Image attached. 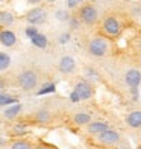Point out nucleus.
<instances>
[{
	"label": "nucleus",
	"instance_id": "0eeeda50",
	"mask_svg": "<svg viewBox=\"0 0 141 149\" xmlns=\"http://www.w3.org/2000/svg\"><path fill=\"white\" fill-rule=\"evenodd\" d=\"M103 31L108 33L111 37H117L120 31H122V26H120V22L115 18V17H106L103 20Z\"/></svg>",
	"mask_w": 141,
	"mask_h": 149
},
{
	"label": "nucleus",
	"instance_id": "7c9ffc66",
	"mask_svg": "<svg viewBox=\"0 0 141 149\" xmlns=\"http://www.w3.org/2000/svg\"><path fill=\"white\" fill-rule=\"evenodd\" d=\"M2 145H5V139L0 137V146H2Z\"/></svg>",
	"mask_w": 141,
	"mask_h": 149
},
{
	"label": "nucleus",
	"instance_id": "b1692460",
	"mask_svg": "<svg viewBox=\"0 0 141 149\" xmlns=\"http://www.w3.org/2000/svg\"><path fill=\"white\" fill-rule=\"evenodd\" d=\"M56 17L59 20H62V22H65V20L70 18V15H68V12H67V11H58L56 12Z\"/></svg>",
	"mask_w": 141,
	"mask_h": 149
},
{
	"label": "nucleus",
	"instance_id": "ddd939ff",
	"mask_svg": "<svg viewBox=\"0 0 141 149\" xmlns=\"http://www.w3.org/2000/svg\"><path fill=\"white\" fill-rule=\"evenodd\" d=\"M75 67H76V63L71 56H64L59 61V72L62 73H71L75 70Z\"/></svg>",
	"mask_w": 141,
	"mask_h": 149
},
{
	"label": "nucleus",
	"instance_id": "f8f14e48",
	"mask_svg": "<svg viewBox=\"0 0 141 149\" xmlns=\"http://www.w3.org/2000/svg\"><path fill=\"white\" fill-rule=\"evenodd\" d=\"M17 43V37L12 31L5 29L0 32V44H3L5 47H12Z\"/></svg>",
	"mask_w": 141,
	"mask_h": 149
},
{
	"label": "nucleus",
	"instance_id": "423d86ee",
	"mask_svg": "<svg viewBox=\"0 0 141 149\" xmlns=\"http://www.w3.org/2000/svg\"><path fill=\"white\" fill-rule=\"evenodd\" d=\"M85 128V131H86V134L88 135H99L100 132H103V131H106L109 128V123L106 120H91L86 126H84Z\"/></svg>",
	"mask_w": 141,
	"mask_h": 149
},
{
	"label": "nucleus",
	"instance_id": "f03ea898",
	"mask_svg": "<svg viewBox=\"0 0 141 149\" xmlns=\"http://www.w3.org/2000/svg\"><path fill=\"white\" fill-rule=\"evenodd\" d=\"M88 52L93 56H105L109 52V44L105 38L96 37L88 43Z\"/></svg>",
	"mask_w": 141,
	"mask_h": 149
},
{
	"label": "nucleus",
	"instance_id": "2f4dec72",
	"mask_svg": "<svg viewBox=\"0 0 141 149\" xmlns=\"http://www.w3.org/2000/svg\"><path fill=\"white\" fill-rule=\"evenodd\" d=\"M33 149H46L44 146H33Z\"/></svg>",
	"mask_w": 141,
	"mask_h": 149
},
{
	"label": "nucleus",
	"instance_id": "bb28decb",
	"mask_svg": "<svg viewBox=\"0 0 141 149\" xmlns=\"http://www.w3.org/2000/svg\"><path fill=\"white\" fill-rule=\"evenodd\" d=\"M68 20H70V23H71V28H73V29H76V28H77V24H79V22H77L76 18H68Z\"/></svg>",
	"mask_w": 141,
	"mask_h": 149
},
{
	"label": "nucleus",
	"instance_id": "dca6fc26",
	"mask_svg": "<svg viewBox=\"0 0 141 149\" xmlns=\"http://www.w3.org/2000/svg\"><path fill=\"white\" fill-rule=\"evenodd\" d=\"M11 149H33V145L29 140L24 139H17L11 143Z\"/></svg>",
	"mask_w": 141,
	"mask_h": 149
},
{
	"label": "nucleus",
	"instance_id": "4be33fe9",
	"mask_svg": "<svg viewBox=\"0 0 141 149\" xmlns=\"http://www.w3.org/2000/svg\"><path fill=\"white\" fill-rule=\"evenodd\" d=\"M53 91H55V84H53V82H47V84H44L37 93H38V94H46V93H53Z\"/></svg>",
	"mask_w": 141,
	"mask_h": 149
},
{
	"label": "nucleus",
	"instance_id": "2eb2a0df",
	"mask_svg": "<svg viewBox=\"0 0 141 149\" xmlns=\"http://www.w3.org/2000/svg\"><path fill=\"white\" fill-rule=\"evenodd\" d=\"M20 111H21V105L20 104H12L11 107H8L3 111V116H5V119H8V120H14L20 114Z\"/></svg>",
	"mask_w": 141,
	"mask_h": 149
},
{
	"label": "nucleus",
	"instance_id": "4468645a",
	"mask_svg": "<svg viewBox=\"0 0 141 149\" xmlns=\"http://www.w3.org/2000/svg\"><path fill=\"white\" fill-rule=\"evenodd\" d=\"M71 122L76 126H86L91 122V116L88 113H82V111H80V113H76L75 116L71 117Z\"/></svg>",
	"mask_w": 141,
	"mask_h": 149
},
{
	"label": "nucleus",
	"instance_id": "72a5a7b5",
	"mask_svg": "<svg viewBox=\"0 0 141 149\" xmlns=\"http://www.w3.org/2000/svg\"><path fill=\"white\" fill-rule=\"evenodd\" d=\"M0 2H3V0H0Z\"/></svg>",
	"mask_w": 141,
	"mask_h": 149
},
{
	"label": "nucleus",
	"instance_id": "473e14b6",
	"mask_svg": "<svg viewBox=\"0 0 141 149\" xmlns=\"http://www.w3.org/2000/svg\"><path fill=\"white\" fill-rule=\"evenodd\" d=\"M0 125H2V119H0Z\"/></svg>",
	"mask_w": 141,
	"mask_h": 149
},
{
	"label": "nucleus",
	"instance_id": "9d476101",
	"mask_svg": "<svg viewBox=\"0 0 141 149\" xmlns=\"http://www.w3.org/2000/svg\"><path fill=\"white\" fill-rule=\"evenodd\" d=\"M126 125L132 128V130H138L141 128V110H133L126 116Z\"/></svg>",
	"mask_w": 141,
	"mask_h": 149
},
{
	"label": "nucleus",
	"instance_id": "412c9836",
	"mask_svg": "<svg viewBox=\"0 0 141 149\" xmlns=\"http://www.w3.org/2000/svg\"><path fill=\"white\" fill-rule=\"evenodd\" d=\"M26 132H28V126L24 123H15L12 126V134L14 135H24Z\"/></svg>",
	"mask_w": 141,
	"mask_h": 149
},
{
	"label": "nucleus",
	"instance_id": "6ab92c4d",
	"mask_svg": "<svg viewBox=\"0 0 141 149\" xmlns=\"http://www.w3.org/2000/svg\"><path fill=\"white\" fill-rule=\"evenodd\" d=\"M11 65V56L5 52H0V72L6 70Z\"/></svg>",
	"mask_w": 141,
	"mask_h": 149
},
{
	"label": "nucleus",
	"instance_id": "7ed1b4c3",
	"mask_svg": "<svg viewBox=\"0 0 141 149\" xmlns=\"http://www.w3.org/2000/svg\"><path fill=\"white\" fill-rule=\"evenodd\" d=\"M96 140L99 141L100 145H103V146H114V145H117L118 141L122 140V134H120L118 131H115V130L108 128L106 131L96 135Z\"/></svg>",
	"mask_w": 141,
	"mask_h": 149
},
{
	"label": "nucleus",
	"instance_id": "6e6552de",
	"mask_svg": "<svg viewBox=\"0 0 141 149\" xmlns=\"http://www.w3.org/2000/svg\"><path fill=\"white\" fill-rule=\"evenodd\" d=\"M47 17V12L43 9V8H35L28 12V15H26V20L30 23V24H39L43 23Z\"/></svg>",
	"mask_w": 141,
	"mask_h": 149
},
{
	"label": "nucleus",
	"instance_id": "39448f33",
	"mask_svg": "<svg viewBox=\"0 0 141 149\" xmlns=\"http://www.w3.org/2000/svg\"><path fill=\"white\" fill-rule=\"evenodd\" d=\"M75 93L79 96V100H88L93 96L94 88L90 82H86V81H77L76 85H75Z\"/></svg>",
	"mask_w": 141,
	"mask_h": 149
},
{
	"label": "nucleus",
	"instance_id": "cd10ccee",
	"mask_svg": "<svg viewBox=\"0 0 141 149\" xmlns=\"http://www.w3.org/2000/svg\"><path fill=\"white\" fill-rule=\"evenodd\" d=\"M70 99L73 100V102H79V96H77V94H76L75 91L71 93V96H70Z\"/></svg>",
	"mask_w": 141,
	"mask_h": 149
},
{
	"label": "nucleus",
	"instance_id": "c756f323",
	"mask_svg": "<svg viewBox=\"0 0 141 149\" xmlns=\"http://www.w3.org/2000/svg\"><path fill=\"white\" fill-rule=\"evenodd\" d=\"M28 2H29V3H32V5H37V3L41 2V0H28Z\"/></svg>",
	"mask_w": 141,
	"mask_h": 149
},
{
	"label": "nucleus",
	"instance_id": "a211bd4d",
	"mask_svg": "<svg viewBox=\"0 0 141 149\" xmlns=\"http://www.w3.org/2000/svg\"><path fill=\"white\" fill-rule=\"evenodd\" d=\"M12 23H14V15H12L11 12H8V11L0 12V24H3V26H11Z\"/></svg>",
	"mask_w": 141,
	"mask_h": 149
},
{
	"label": "nucleus",
	"instance_id": "f257e3e1",
	"mask_svg": "<svg viewBox=\"0 0 141 149\" xmlns=\"http://www.w3.org/2000/svg\"><path fill=\"white\" fill-rule=\"evenodd\" d=\"M38 82H39L38 73L35 70H30V69L23 70L17 76V85L23 91H33L38 87Z\"/></svg>",
	"mask_w": 141,
	"mask_h": 149
},
{
	"label": "nucleus",
	"instance_id": "c85d7f7f",
	"mask_svg": "<svg viewBox=\"0 0 141 149\" xmlns=\"http://www.w3.org/2000/svg\"><path fill=\"white\" fill-rule=\"evenodd\" d=\"M77 2H82V0H68V6H70V8H73V6H76Z\"/></svg>",
	"mask_w": 141,
	"mask_h": 149
},
{
	"label": "nucleus",
	"instance_id": "393cba45",
	"mask_svg": "<svg viewBox=\"0 0 141 149\" xmlns=\"http://www.w3.org/2000/svg\"><path fill=\"white\" fill-rule=\"evenodd\" d=\"M68 40H70V33H62L61 38H59V43H61V44H65L67 41H68Z\"/></svg>",
	"mask_w": 141,
	"mask_h": 149
},
{
	"label": "nucleus",
	"instance_id": "a878e982",
	"mask_svg": "<svg viewBox=\"0 0 141 149\" xmlns=\"http://www.w3.org/2000/svg\"><path fill=\"white\" fill-rule=\"evenodd\" d=\"M3 88H6V79L3 76H0V91H2Z\"/></svg>",
	"mask_w": 141,
	"mask_h": 149
},
{
	"label": "nucleus",
	"instance_id": "aec40b11",
	"mask_svg": "<svg viewBox=\"0 0 141 149\" xmlns=\"http://www.w3.org/2000/svg\"><path fill=\"white\" fill-rule=\"evenodd\" d=\"M9 104H17V99L14 96H9V94L0 91V105H9Z\"/></svg>",
	"mask_w": 141,
	"mask_h": 149
},
{
	"label": "nucleus",
	"instance_id": "5701e85b",
	"mask_svg": "<svg viewBox=\"0 0 141 149\" xmlns=\"http://www.w3.org/2000/svg\"><path fill=\"white\" fill-rule=\"evenodd\" d=\"M38 33L37 28L35 26H29V28H26V35H28V38H33Z\"/></svg>",
	"mask_w": 141,
	"mask_h": 149
},
{
	"label": "nucleus",
	"instance_id": "9b49d317",
	"mask_svg": "<svg viewBox=\"0 0 141 149\" xmlns=\"http://www.w3.org/2000/svg\"><path fill=\"white\" fill-rule=\"evenodd\" d=\"M33 120L39 125H49L52 122V114H50L49 110H46V108H39V110H37L35 114H33Z\"/></svg>",
	"mask_w": 141,
	"mask_h": 149
},
{
	"label": "nucleus",
	"instance_id": "1a4fd4ad",
	"mask_svg": "<svg viewBox=\"0 0 141 149\" xmlns=\"http://www.w3.org/2000/svg\"><path fill=\"white\" fill-rule=\"evenodd\" d=\"M124 81L131 88H137V87L141 84V72L137 70V69L127 70L126 74H124Z\"/></svg>",
	"mask_w": 141,
	"mask_h": 149
},
{
	"label": "nucleus",
	"instance_id": "20e7f679",
	"mask_svg": "<svg viewBox=\"0 0 141 149\" xmlns=\"http://www.w3.org/2000/svg\"><path fill=\"white\" fill-rule=\"evenodd\" d=\"M97 17H99L97 9L94 8L93 5H85V6H82V8H80V11H79V18L82 20L85 24H88V26L96 24Z\"/></svg>",
	"mask_w": 141,
	"mask_h": 149
},
{
	"label": "nucleus",
	"instance_id": "f3484780",
	"mask_svg": "<svg viewBox=\"0 0 141 149\" xmlns=\"http://www.w3.org/2000/svg\"><path fill=\"white\" fill-rule=\"evenodd\" d=\"M32 40V43H33V46H37V47H39V49H44V47L47 46V38H46V35H43V33H37L33 38H30Z\"/></svg>",
	"mask_w": 141,
	"mask_h": 149
}]
</instances>
